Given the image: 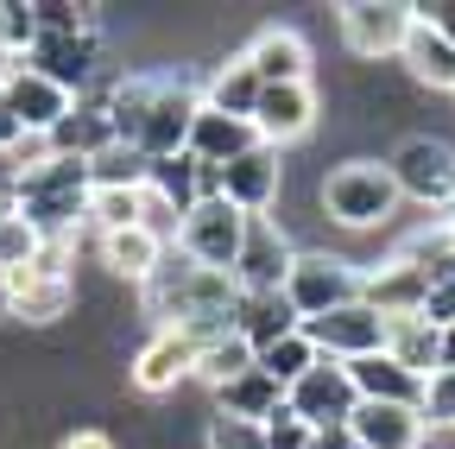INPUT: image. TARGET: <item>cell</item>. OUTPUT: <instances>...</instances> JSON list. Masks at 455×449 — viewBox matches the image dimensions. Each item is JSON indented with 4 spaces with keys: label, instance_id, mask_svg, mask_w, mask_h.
Returning <instances> with one entry per match:
<instances>
[{
    "label": "cell",
    "instance_id": "6da1fadb",
    "mask_svg": "<svg viewBox=\"0 0 455 449\" xmlns=\"http://www.w3.org/2000/svg\"><path fill=\"white\" fill-rule=\"evenodd\" d=\"M108 115H114V140L140 146L152 164L158 158H178L190 152V127L203 115V95L184 76H164V70H133L108 89Z\"/></svg>",
    "mask_w": 455,
    "mask_h": 449
},
{
    "label": "cell",
    "instance_id": "7a4b0ae2",
    "mask_svg": "<svg viewBox=\"0 0 455 449\" xmlns=\"http://www.w3.org/2000/svg\"><path fill=\"white\" fill-rule=\"evenodd\" d=\"M89 158L70 152H44L13 178V215H26L44 241H76L83 215H89Z\"/></svg>",
    "mask_w": 455,
    "mask_h": 449
},
{
    "label": "cell",
    "instance_id": "3957f363",
    "mask_svg": "<svg viewBox=\"0 0 455 449\" xmlns=\"http://www.w3.org/2000/svg\"><path fill=\"white\" fill-rule=\"evenodd\" d=\"M316 203L329 209V221H341V229H379V221H392V209H398V184H392V172L379 158H341L316 184Z\"/></svg>",
    "mask_w": 455,
    "mask_h": 449
},
{
    "label": "cell",
    "instance_id": "277c9868",
    "mask_svg": "<svg viewBox=\"0 0 455 449\" xmlns=\"http://www.w3.org/2000/svg\"><path fill=\"white\" fill-rule=\"evenodd\" d=\"M355 298H361V272L341 253H298L291 272H284V304L298 310V323H316Z\"/></svg>",
    "mask_w": 455,
    "mask_h": 449
},
{
    "label": "cell",
    "instance_id": "5b68a950",
    "mask_svg": "<svg viewBox=\"0 0 455 449\" xmlns=\"http://www.w3.org/2000/svg\"><path fill=\"white\" fill-rule=\"evenodd\" d=\"M76 310V278H70V241H44L26 272H13V317L20 323H57Z\"/></svg>",
    "mask_w": 455,
    "mask_h": 449
},
{
    "label": "cell",
    "instance_id": "8992f818",
    "mask_svg": "<svg viewBox=\"0 0 455 449\" xmlns=\"http://www.w3.org/2000/svg\"><path fill=\"white\" fill-rule=\"evenodd\" d=\"M335 26H341V44H348V58H361V64H386V58H398V51H405L418 13L405 7V0H348V7L335 13Z\"/></svg>",
    "mask_w": 455,
    "mask_h": 449
},
{
    "label": "cell",
    "instance_id": "52a82bcc",
    "mask_svg": "<svg viewBox=\"0 0 455 449\" xmlns=\"http://www.w3.org/2000/svg\"><path fill=\"white\" fill-rule=\"evenodd\" d=\"M241 241H247V215L235 203H221V196H203L184 215V229H178V253L196 260V266H209V272H228V278H235Z\"/></svg>",
    "mask_w": 455,
    "mask_h": 449
},
{
    "label": "cell",
    "instance_id": "ba28073f",
    "mask_svg": "<svg viewBox=\"0 0 455 449\" xmlns=\"http://www.w3.org/2000/svg\"><path fill=\"white\" fill-rule=\"evenodd\" d=\"M386 172L398 184V203H424V209H449L455 196V146L443 140H405L392 158H386Z\"/></svg>",
    "mask_w": 455,
    "mask_h": 449
},
{
    "label": "cell",
    "instance_id": "9c48e42d",
    "mask_svg": "<svg viewBox=\"0 0 455 449\" xmlns=\"http://www.w3.org/2000/svg\"><path fill=\"white\" fill-rule=\"evenodd\" d=\"M355 405H361V392H355V380H348V367H341V361H316L298 386H284V412L304 418L310 430H335V424H348V418H355Z\"/></svg>",
    "mask_w": 455,
    "mask_h": 449
},
{
    "label": "cell",
    "instance_id": "30bf717a",
    "mask_svg": "<svg viewBox=\"0 0 455 449\" xmlns=\"http://www.w3.org/2000/svg\"><path fill=\"white\" fill-rule=\"evenodd\" d=\"M304 335H310V349H316L323 361H341V367H348V361L386 349V317H379L367 298H355V304H341V310L304 323Z\"/></svg>",
    "mask_w": 455,
    "mask_h": 449
},
{
    "label": "cell",
    "instance_id": "8fae6325",
    "mask_svg": "<svg viewBox=\"0 0 455 449\" xmlns=\"http://www.w3.org/2000/svg\"><path fill=\"white\" fill-rule=\"evenodd\" d=\"M0 108H7V115L20 121L26 140H51L57 127H64V115L76 108V95H70V89H57L51 76L26 70V64L13 58V76H7V89H0Z\"/></svg>",
    "mask_w": 455,
    "mask_h": 449
},
{
    "label": "cell",
    "instance_id": "7c38bea8",
    "mask_svg": "<svg viewBox=\"0 0 455 449\" xmlns=\"http://www.w3.org/2000/svg\"><path fill=\"white\" fill-rule=\"evenodd\" d=\"M20 64H26V70H38V76H51L57 89L83 95V89L101 76V32H64V38L38 32V38H32V51H26Z\"/></svg>",
    "mask_w": 455,
    "mask_h": 449
},
{
    "label": "cell",
    "instance_id": "4fadbf2b",
    "mask_svg": "<svg viewBox=\"0 0 455 449\" xmlns=\"http://www.w3.org/2000/svg\"><path fill=\"white\" fill-rule=\"evenodd\" d=\"M323 115V101H316V83H278V89H259V108H253V133L259 146L284 152L291 140H304Z\"/></svg>",
    "mask_w": 455,
    "mask_h": 449
},
{
    "label": "cell",
    "instance_id": "5bb4252c",
    "mask_svg": "<svg viewBox=\"0 0 455 449\" xmlns=\"http://www.w3.org/2000/svg\"><path fill=\"white\" fill-rule=\"evenodd\" d=\"M291 241L272 215H247V241L235 260V292H284V272H291Z\"/></svg>",
    "mask_w": 455,
    "mask_h": 449
},
{
    "label": "cell",
    "instance_id": "9a60e30c",
    "mask_svg": "<svg viewBox=\"0 0 455 449\" xmlns=\"http://www.w3.org/2000/svg\"><path fill=\"white\" fill-rule=\"evenodd\" d=\"M278 190H284V158L272 146H253L235 164H221V203H235L241 215H266Z\"/></svg>",
    "mask_w": 455,
    "mask_h": 449
},
{
    "label": "cell",
    "instance_id": "2e32d148",
    "mask_svg": "<svg viewBox=\"0 0 455 449\" xmlns=\"http://www.w3.org/2000/svg\"><path fill=\"white\" fill-rule=\"evenodd\" d=\"M127 380H133L140 392H178L184 380H196V342H190L184 329H158L152 342L133 355Z\"/></svg>",
    "mask_w": 455,
    "mask_h": 449
},
{
    "label": "cell",
    "instance_id": "e0dca14e",
    "mask_svg": "<svg viewBox=\"0 0 455 449\" xmlns=\"http://www.w3.org/2000/svg\"><path fill=\"white\" fill-rule=\"evenodd\" d=\"M361 298L392 323V317H424V298H430V278L405 260V253H392L379 260L373 272H361Z\"/></svg>",
    "mask_w": 455,
    "mask_h": 449
},
{
    "label": "cell",
    "instance_id": "ac0fdd59",
    "mask_svg": "<svg viewBox=\"0 0 455 449\" xmlns=\"http://www.w3.org/2000/svg\"><path fill=\"white\" fill-rule=\"evenodd\" d=\"M348 437L361 443V449H424V418H418V405H355V418H348Z\"/></svg>",
    "mask_w": 455,
    "mask_h": 449
},
{
    "label": "cell",
    "instance_id": "d6986e66",
    "mask_svg": "<svg viewBox=\"0 0 455 449\" xmlns=\"http://www.w3.org/2000/svg\"><path fill=\"white\" fill-rule=\"evenodd\" d=\"M241 58L253 64V76L266 83V89H278V83H310V44L291 32V26H266Z\"/></svg>",
    "mask_w": 455,
    "mask_h": 449
},
{
    "label": "cell",
    "instance_id": "ffe728a7",
    "mask_svg": "<svg viewBox=\"0 0 455 449\" xmlns=\"http://www.w3.org/2000/svg\"><path fill=\"white\" fill-rule=\"evenodd\" d=\"M253 146H259L253 121L215 115V108H203V115H196V127H190V158H196V164H209V172L235 164V158H241V152H253Z\"/></svg>",
    "mask_w": 455,
    "mask_h": 449
},
{
    "label": "cell",
    "instance_id": "44dd1931",
    "mask_svg": "<svg viewBox=\"0 0 455 449\" xmlns=\"http://www.w3.org/2000/svg\"><path fill=\"white\" fill-rule=\"evenodd\" d=\"M348 380H355V392H361L367 405H418V399H424V380H418V373H405L386 349H379V355L348 361Z\"/></svg>",
    "mask_w": 455,
    "mask_h": 449
},
{
    "label": "cell",
    "instance_id": "7402d4cb",
    "mask_svg": "<svg viewBox=\"0 0 455 449\" xmlns=\"http://www.w3.org/2000/svg\"><path fill=\"white\" fill-rule=\"evenodd\" d=\"M101 146H114V115H108V89H101V95H76V108L64 115V127L51 133V152H70V158H95Z\"/></svg>",
    "mask_w": 455,
    "mask_h": 449
},
{
    "label": "cell",
    "instance_id": "603a6c76",
    "mask_svg": "<svg viewBox=\"0 0 455 449\" xmlns=\"http://www.w3.org/2000/svg\"><path fill=\"white\" fill-rule=\"evenodd\" d=\"M235 329L247 335V349L259 355V349L278 342V335H298L304 323H298L291 304H284V292H241L235 298Z\"/></svg>",
    "mask_w": 455,
    "mask_h": 449
},
{
    "label": "cell",
    "instance_id": "cb8c5ba5",
    "mask_svg": "<svg viewBox=\"0 0 455 449\" xmlns=\"http://www.w3.org/2000/svg\"><path fill=\"white\" fill-rule=\"evenodd\" d=\"M95 253H101V266H108L114 278H127V285H146L171 247H164L158 235H146V229H121V235H101Z\"/></svg>",
    "mask_w": 455,
    "mask_h": 449
},
{
    "label": "cell",
    "instance_id": "d4e9b609",
    "mask_svg": "<svg viewBox=\"0 0 455 449\" xmlns=\"http://www.w3.org/2000/svg\"><path fill=\"white\" fill-rule=\"evenodd\" d=\"M215 412H228V418H253V424H266V418H278V412H284V386H278L272 373H259V367H247L241 380H228V386H215Z\"/></svg>",
    "mask_w": 455,
    "mask_h": 449
},
{
    "label": "cell",
    "instance_id": "484cf974",
    "mask_svg": "<svg viewBox=\"0 0 455 449\" xmlns=\"http://www.w3.org/2000/svg\"><path fill=\"white\" fill-rule=\"evenodd\" d=\"M259 76L247 58H228L209 70V89H203V108H215V115H235V121H253V108H259Z\"/></svg>",
    "mask_w": 455,
    "mask_h": 449
},
{
    "label": "cell",
    "instance_id": "4316f807",
    "mask_svg": "<svg viewBox=\"0 0 455 449\" xmlns=\"http://www.w3.org/2000/svg\"><path fill=\"white\" fill-rule=\"evenodd\" d=\"M398 64L411 70V83H424V89H449V95H455V44H449V38L411 26L405 51H398Z\"/></svg>",
    "mask_w": 455,
    "mask_h": 449
},
{
    "label": "cell",
    "instance_id": "83f0119b",
    "mask_svg": "<svg viewBox=\"0 0 455 449\" xmlns=\"http://www.w3.org/2000/svg\"><path fill=\"white\" fill-rule=\"evenodd\" d=\"M386 355L405 367V373L430 380L436 373V323L430 317H392L386 323Z\"/></svg>",
    "mask_w": 455,
    "mask_h": 449
},
{
    "label": "cell",
    "instance_id": "f1b7e54d",
    "mask_svg": "<svg viewBox=\"0 0 455 449\" xmlns=\"http://www.w3.org/2000/svg\"><path fill=\"white\" fill-rule=\"evenodd\" d=\"M146 178H152V158L140 146H127V140H114V146H101L89 158V184L95 190H146Z\"/></svg>",
    "mask_w": 455,
    "mask_h": 449
},
{
    "label": "cell",
    "instance_id": "f546056e",
    "mask_svg": "<svg viewBox=\"0 0 455 449\" xmlns=\"http://www.w3.org/2000/svg\"><path fill=\"white\" fill-rule=\"evenodd\" d=\"M247 367H253V349H247L241 329H221V335H209V342L196 349V380H209V386L241 380Z\"/></svg>",
    "mask_w": 455,
    "mask_h": 449
},
{
    "label": "cell",
    "instance_id": "4dcf8cb0",
    "mask_svg": "<svg viewBox=\"0 0 455 449\" xmlns=\"http://www.w3.org/2000/svg\"><path fill=\"white\" fill-rule=\"evenodd\" d=\"M171 209H178V215H190L196 203H203V164L190 158V152H178V158H158L152 164V178H146Z\"/></svg>",
    "mask_w": 455,
    "mask_h": 449
},
{
    "label": "cell",
    "instance_id": "1f68e13d",
    "mask_svg": "<svg viewBox=\"0 0 455 449\" xmlns=\"http://www.w3.org/2000/svg\"><path fill=\"white\" fill-rule=\"evenodd\" d=\"M316 361H323V355L310 349V335H304V329H298V335H278L272 349H259V355H253V367H259V373H272L278 386H298Z\"/></svg>",
    "mask_w": 455,
    "mask_h": 449
},
{
    "label": "cell",
    "instance_id": "d6a6232c",
    "mask_svg": "<svg viewBox=\"0 0 455 449\" xmlns=\"http://www.w3.org/2000/svg\"><path fill=\"white\" fill-rule=\"evenodd\" d=\"M140 196L146 190H89V215L83 229L101 241V235H121V229H140Z\"/></svg>",
    "mask_w": 455,
    "mask_h": 449
},
{
    "label": "cell",
    "instance_id": "836d02e7",
    "mask_svg": "<svg viewBox=\"0 0 455 449\" xmlns=\"http://www.w3.org/2000/svg\"><path fill=\"white\" fill-rule=\"evenodd\" d=\"M424 430H455V367H436L424 380V399H418Z\"/></svg>",
    "mask_w": 455,
    "mask_h": 449
},
{
    "label": "cell",
    "instance_id": "e575fe53",
    "mask_svg": "<svg viewBox=\"0 0 455 449\" xmlns=\"http://www.w3.org/2000/svg\"><path fill=\"white\" fill-rule=\"evenodd\" d=\"M32 26L64 38V32H95V7H76V0H32Z\"/></svg>",
    "mask_w": 455,
    "mask_h": 449
},
{
    "label": "cell",
    "instance_id": "d590c367",
    "mask_svg": "<svg viewBox=\"0 0 455 449\" xmlns=\"http://www.w3.org/2000/svg\"><path fill=\"white\" fill-rule=\"evenodd\" d=\"M38 247H44V235L32 229L26 215H7V221H0V266H7V272H26V266L38 260Z\"/></svg>",
    "mask_w": 455,
    "mask_h": 449
},
{
    "label": "cell",
    "instance_id": "8d00e7d4",
    "mask_svg": "<svg viewBox=\"0 0 455 449\" xmlns=\"http://www.w3.org/2000/svg\"><path fill=\"white\" fill-rule=\"evenodd\" d=\"M203 449H266V424L215 412V418H209V430H203Z\"/></svg>",
    "mask_w": 455,
    "mask_h": 449
},
{
    "label": "cell",
    "instance_id": "74e56055",
    "mask_svg": "<svg viewBox=\"0 0 455 449\" xmlns=\"http://www.w3.org/2000/svg\"><path fill=\"white\" fill-rule=\"evenodd\" d=\"M310 424L304 418H291V412H278V418H266V449H310Z\"/></svg>",
    "mask_w": 455,
    "mask_h": 449
},
{
    "label": "cell",
    "instance_id": "f35d334b",
    "mask_svg": "<svg viewBox=\"0 0 455 449\" xmlns=\"http://www.w3.org/2000/svg\"><path fill=\"white\" fill-rule=\"evenodd\" d=\"M424 317H430L436 329H449V323H455V272L430 278V298H424Z\"/></svg>",
    "mask_w": 455,
    "mask_h": 449
},
{
    "label": "cell",
    "instance_id": "ab89813d",
    "mask_svg": "<svg viewBox=\"0 0 455 449\" xmlns=\"http://www.w3.org/2000/svg\"><path fill=\"white\" fill-rule=\"evenodd\" d=\"M411 13H418V26H424V32H436V38H449V44H455V0H418Z\"/></svg>",
    "mask_w": 455,
    "mask_h": 449
},
{
    "label": "cell",
    "instance_id": "60d3db41",
    "mask_svg": "<svg viewBox=\"0 0 455 449\" xmlns=\"http://www.w3.org/2000/svg\"><path fill=\"white\" fill-rule=\"evenodd\" d=\"M57 449H114V437H108V430H70Z\"/></svg>",
    "mask_w": 455,
    "mask_h": 449
},
{
    "label": "cell",
    "instance_id": "b9f144b4",
    "mask_svg": "<svg viewBox=\"0 0 455 449\" xmlns=\"http://www.w3.org/2000/svg\"><path fill=\"white\" fill-rule=\"evenodd\" d=\"M355 437H348V424H335V430H316L310 437V449H348Z\"/></svg>",
    "mask_w": 455,
    "mask_h": 449
},
{
    "label": "cell",
    "instance_id": "7bdbcfd3",
    "mask_svg": "<svg viewBox=\"0 0 455 449\" xmlns=\"http://www.w3.org/2000/svg\"><path fill=\"white\" fill-rule=\"evenodd\" d=\"M436 367H455V323L436 329Z\"/></svg>",
    "mask_w": 455,
    "mask_h": 449
},
{
    "label": "cell",
    "instance_id": "ee69618b",
    "mask_svg": "<svg viewBox=\"0 0 455 449\" xmlns=\"http://www.w3.org/2000/svg\"><path fill=\"white\" fill-rule=\"evenodd\" d=\"M20 140H26V133H20V121L7 115V108H0V152H13Z\"/></svg>",
    "mask_w": 455,
    "mask_h": 449
},
{
    "label": "cell",
    "instance_id": "f6af8a7d",
    "mask_svg": "<svg viewBox=\"0 0 455 449\" xmlns=\"http://www.w3.org/2000/svg\"><path fill=\"white\" fill-rule=\"evenodd\" d=\"M0 317H13V272L0 266Z\"/></svg>",
    "mask_w": 455,
    "mask_h": 449
},
{
    "label": "cell",
    "instance_id": "bcb514c9",
    "mask_svg": "<svg viewBox=\"0 0 455 449\" xmlns=\"http://www.w3.org/2000/svg\"><path fill=\"white\" fill-rule=\"evenodd\" d=\"M7 76H13V58H7V51H0V89H7Z\"/></svg>",
    "mask_w": 455,
    "mask_h": 449
},
{
    "label": "cell",
    "instance_id": "7dc6e473",
    "mask_svg": "<svg viewBox=\"0 0 455 449\" xmlns=\"http://www.w3.org/2000/svg\"><path fill=\"white\" fill-rule=\"evenodd\" d=\"M7 215H13V196H7V190H0V221H7Z\"/></svg>",
    "mask_w": 455,
    "mask_h": 449
},
{
    "label": "cell",
    "instance_id": "c3c4849f",
    "mask_svg": "<svg viewBox=\"0 0 455 449\" xmlns=\"http://www.w3.org/2000/svg\"><path fill=\"white\" fill-rule=\"evenodd\" d=\"M443 221H449V229H455V196H449V209H443Z\"/></svg>",
    "mask_w": 455,
    "mask_h": 449
}]
</instances>
